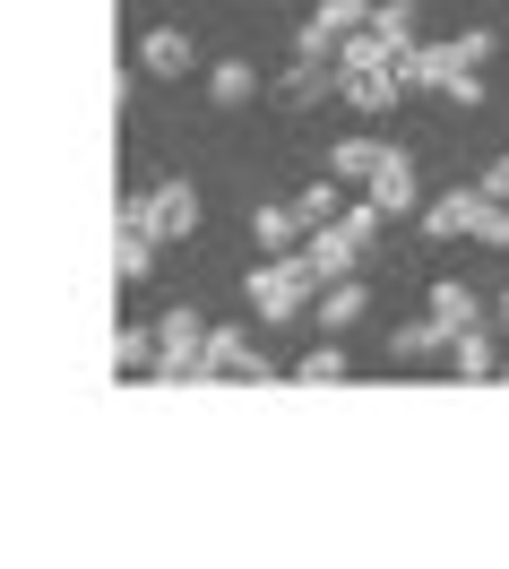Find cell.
I'll return each instance as SVG.
<instances>
[{
    "label": "cell",
    "mask_w": 509,
    "mask_h": 569,
    "mask_svg": "<svg viewBox=\"0 0 509 569\" xmlns=\"http://www.w3.org/2000/svg\"><path fill=\"white\" fill-rule=\"evenodd\" d=\"M346 371H355V362H346V346H337V337H320L311 355L293 362V380H302V389H320V380H346Z\"/></svg>",
    "instance_id": "obj_18"
},
{
    "label": "cell",
    "mask_w": 509,
    "mask_h": 569,
    "mask_svg": "<svg viewBox=\"0 0 509 569\" xmlns=\"http://www.w3.org/2000/svg\"><path fill=\"white\" fill-rule=\"evenodd\" d=\"M199 70V43L182 27H147L139 36V78H190Z\"/></svg>",
    "instance_id": "obj_8"
},
{
    "label": "cell",
    "mask_w": 509,
    "mask_h": 569,
    "mask_svg": "<svg viewBox=\"0 0 509 569\" xmlns=\"http://www.w3.org/2000/svg\"><path fill=\"white\" fill-rule=\"evenodd\" d=\"M483 190H492V199H509V156H492V164H483Z\"/></svg>",
    "instance_id": "obj_24"
},
{
    "label": "cell",
    "mask_w": 509,
    "mask_h": 569,
    "mask_svg": "<svg viewBox=\"0 0 509 569\" xmlns=\"http://www.w3.org/2000/svg\"><path fill=\"white\" fill-rule=\"evenodd\" d=\"M242 302H251L259 320H302L320 302V277L302 268V250H268L251 277H242Z\"/></svg>",
    "instance_id": "obj_2"
},
{
    "label": "cell",
    "mask_w": 509,
    "mask_h": 569,
    "mask_svg": "<svg viewBox=\"0 0 509 569\" xmlns=\"http://www.w3.org/2000/svg\"><path fill=\"white\" fill-rule=\"evenodd\" d=\"M302 268H311L320 284H337V277L363 268V242H355L346 224H311V233H302Z\"/></svg>",
    "instance_id": "obj_5"
},
{
    "label": "cell",
    "mask_w": 509,
    "mask_h": 569,
    "mask_svg": "<svg viewBox=\"0 0 509 569\" xmlns=\"http://www.w3.org/2000/svg\"><path fill=\"white\" fill-rule=\"evenodd\" d=\"M208 96H217V112H242L259 96V70L251 61H217V70H208Z\"/></svg>",
    "instance_id": "obj_16"
},
{
    "label": "cell",
    "mask_w": 509,
    "mask_h": 569,
    "mask_svg": "<svg viewBox=\"0 0 509 569\" xmlns=\"http://www.w3.org/2000/svg\"><path fill=\"white\" fill-rule=\"evenodd\" d=\"M337 96L355 112H398V96H406V78L380 61V70H337Z\"/></svg>",
    "instance_id": "obj_9"
},
{
    "label": "cell",
    "mask_w": 509,
    "mask_h": 569,
    "mask_svg": "<svg viewBox=\"0 0 509 569\" xmlns=\"http://www.w3.org/2000/svg\"><path fill=\"white\" fill-rule=\"evenodd\" d=\"M320 96H337V61H311V52H293V70H286V104H320Z\"/></svg>",
    "instance_id": "obj_12"
},
{
    "label": "cell",
    "mask_w": 509,
    "mask_h": 569,
    "mask_svg": "<svg viewBox=\"0 0 509 569\" xmlns=\"http://www.w3.org/2000/svg\"><path fill=\"white\" fill-rule=\"evenodd\" d=\"M199 380H277L268 355H259L242 328H208V362H199Z\"/></svg>",
    "instance_id": "obj_4"
},
{
    "label": "cell",
    "mask_w": 509,
    "mask_h": 569,
    "mask_svg": "<svg viewBox=\"0 0 509 569\" xmlns=\"http://www.w3.org/2000/svg\"><path fill=\"white\" fill-rule=\"evenodd\" d=\"M501 380H509V362H501Z\"/></svg>",
    "instance_id": "obj_26"
},
{
    "label": "cell",
    "mask_w": 509,
    "mask_h": 569,
    "mask_svg": "<svg viewBox=\"0 0 509 569\" xmlns=\"http://www.w3.org/2000/svg\"><path fill=\"white\" fill-rule=\"evenodd\" d=\"M432 320L449 328V337H467V328H483V302H475V284L440 277V284H432Z\"/></svg>",
    "instance_id": "obj_11"
},
{
    "label": "cell",
    "mask_w": 509,
    "mask_h": 569,
    "mask_svg": "<svg viewBox=\"0 0 509 569\" xmlns=\"http://www.w3.org/2000/svg\"><path fill=\"white\" fill-rule=\"evenodd\" d=\"M363 199L380 216H423V190H415V156H406V147H389V164L363 181Z\"/></svg>",
    "instance_id": "obj_6"
},
{
    "label": "cell",
    "mask_w": 509,
    "mask_h": 569,
    "mask_svg": "<svg viewBox=\"0 0 509 569\" xmlns=\"http://www.w3.org/2000/svg\"><path fill=\"white\" fill-rule=\"evenodd\" d=\"M389 346H398V355H406V362H423V355H440V346H449V328H440V320H432V311H423V320H406V328H398V337H389Z\"/></svg>",
    "instance_id": "obj_20"
},
{
    "label": "cell",
    "mask_w": 509,
    "mask_h": 569,
    "mask_svg": "<svg viewBox=\"0 0 509 569\" xmlns=\"http://www.w3.org/2000/svg\"><path fill=\"white\" fill-rule=\"evenodd\" d=\"M492 320H501V328H509V293H501V302H492Z\"/></svg>",
    "instance_id": "obj_25"
},
{
    "label": "cell",
    "mask_w": 509,
    "mask_h": 569,
    "mask_svg": "<svg viewBox=\"0 0 509 569\" xmlns=\"http://www.w3.org/2000/svg\"><path fill=\"white\" fill-rule=\"evenodd\" d=\"M199 362H208V320L173 302V311H156V389H182L199 380Z\"/></svg>",
    "instance_id": "obj_3"
},
{
    "label": "cell",
    "mask_w": 509,
    "mask_h": 569,
    "mask_svg": "<svg viewBox=\"0 0 509 569\" xmlns=\"http://www.w3.org/2000/svg\"><path fill=\"white\" fill-rule=\"evenodd\" d=\"M251 233H259V250H302L311 216H302V208H259V216H251Z\"/></svg>",
    "instance_id": "obj_15"
},
{
    "label": "cell",
    "mask_w": 509,
    "mask_h": 569,
    "mask_svg": "<svg viewBox=\"0 0 509 569\" xmlns=\"http://www.w3.org/2000/svg\"><path fill=\"white\" fill-rule=\"evenodd\" d=\"M449 43H458V61H467V70H483V61L501 52V36H492V27H467V36H449Z\"/></svg>",
    "instance_id": "obj_22"
},
{
    "label": "cell",
    "mask_w": 509,
    "mask_h": 569,
    "mask_svg": "<svg viewBox=\"0 0 509 569\" xmlns=\"http://www.w3.org/2000/svg\"><path fill=\"white\" fill-rule=\"evenodd\" d=\"M449 355H458V371H467V380H492V371H501V355H492V337H483V328L449 337Z\"/></svg>",
    "instance_id": "obj_19"
},
{
    "label": "cell",
    "mask_w": 509,
    "mask_h": 569,
    "mask_svg": "<svg viewBox=\"0 0 509 569\" xmlns=\"http://www.w3.org/2000/svg\"><path fill=\"white\" fill-rule=\"evenodd\" d=\"M380 164H389V147H380V139H337V147H328V173H337V181H371Z\"/></svg>",
    "instance_id": "obj_13"
},
{
    "label": "cell",
    "mask_w": 509,
    "mask_h": 569,
    "mask_svg": "<svg viewBox=\"0 0 509 569\" xmlns=\"http://www.w3.org/2000/svg\"><path fill=\"white\" fill-rule=\"evenodd\" d=\"M112 371L156 380V328H112Z\"/></svg>",
    "instance_id": "obj_17"
},
{
    "label": "cell",
    "mask_w": 509,
    "mask_h": 569,
    "mask_svg": "<svg viewBox=\"0 0 509 569\" xmlns=\"http://www.w3.org/2000/svg\"><path fill=\"white\" fill-rule=\"evenodd\" d=\"M371 18H380V0H320V9H311V27H320V36H363Z\"/></svg>",
    "instance_id": "obj_14"
},
{
    "label": "cell",
    "mask_w": 509,
    "mask_h": 569,
    "mask_svg": "<svg viewBox=\"0 0 509 569\" xmlns=\"http://www.w3.org/2000/svg\"><path fill=\"white\" fill-rule=\"evenodd\" d=\"M293 208L311 216V224H337V216H346V181H337V173H328V181H311V190H302Z\"/></svg>",
    "instance_id": "obj_21"
},
{
    "label": "cell",
    "mask_w": 509,
    "mask_h": 569,
    "mask_svg": "<svg viewBox=\"0 0 509 569\" xmlns=\"http://www.w3.org/2000/svg\"><path fill=\"white\" fill-rule=\"evenodd\" d=\"M423 233H432V242L509 250V199H492L483 181H467V190H440V199H423Z\"/></svg>",
    "instance_id": "obj_1"
},
{
    "label": "cell",
    "mask_w": 509,
    "mask_h": 569,
    "mask_svg": "<svg viewBox=\"0 0 509 569\" xmlns=\"http://www.w3.org/2000/svg\"><path fill=\"white\" fill-rule=\"evenodd\" d=\"M147 216H156V233H164V242H190V233H199V181H156V190H147Z\"/></svg>",
    "instance_id": "obj_7"
},
{
    "label": "cell",
    "mask_w": 509,
    "mask_h": 569,
    "mask_svg": "<svg viewBox=\"0 0 509 569\" xmlns=\"http://www.w3.org/2000/svg\"><path fill=\"white\" fill-rule=\"evenodd\" d=\"M371 311V293L355 277H337V284H320V337H346V328Z\"/></svg>",
    "instance_id": "obj_10"
},
{
    "label": "cell",
    "mask_w": 509,
    "mask_h": 569,
    "mask_svg": "<svg viewBox=\"0 0 509 569\" xmlns=\"http://www.w3.org/2000/svg\"><path fill=\"white\" fill-rule=\"evenodd\" d=\"M440 96H449V104H458V112H475V104H483V70H458V78H449V87H440Z\"/></svg>",
    "instance_id": "obj_23"
}]
</instances>
